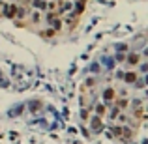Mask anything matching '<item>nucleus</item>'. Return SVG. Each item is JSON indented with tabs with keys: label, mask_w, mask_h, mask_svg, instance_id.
Here are the masks:
<instances>
[{
	"label": "nucleus",
	"mask_w": 148,
	"mask_h": 144,
	"mask_svg": "<svg viewBox=\"0 0 148 144\" xmlns=\"http://www.w3.org/2000/svg\"><path fill=\"white\" fill-rule=\"evenodd\" d=\"M30 8L38 9V11H41V13H45V9H47V0H32Z\"/></svg>",
	"instance_id": "nucleus-5"
},
{
	"label": "nucleus",
	"mask_w": 148,
	"mask_h": 144,
	"mask_svg": "<svg viewBox=\"0 0 148 144\" xmlns=\"http://www.w3.org/2000/svg\"><path fill=\"white\" fill-rule=\"evenodd\" d=\"M41 36H45V37H53V36H56V34H54V32L51 30V28H47L45 32H41Z\"/></svg>",
	"instance_id": "nucleus-9"
},
{
	"label": "nucleus",
	"mask_w": 148,
	"mask_h": 144,
	"mask_svg": "<svg viewBox=\"0 0 148 144\" xmlns=\"http://www.w3.org/2000/svg\"><path fill=\"white\" fill-rule=\"evenodd\" d=\"M116 97H118V92L114 90V88H105L103 90V101L111 103V101H114Z\"/></svg>",
	"instance_id": "nucleus-3"
},
{
	"label": "nucleus",
	"mask_w": 148,
	"mask_h": 144,
	"mask_svg": "<svg viewBox=\"0 0 148 144\" xmlns=\"http://www.w3.org/2000/svg\"><path fill=\"white\" fill-rule=\"evenodd\" d=\"M90 126H92V129H94V131H101V118H99V116H92Z\"/></svg>",
	"instance_id": "nucleus-8"
},
{
	"label": "nucleus",
	"mask_w": 148,
	"mask_h": 144,
	"mask_svg": "<svg viewBox=\"0 0 148 144\" xmlns=\"http://www.w3.org/2000/svg\"><path fill=\"white\" fill-rule=\"evenodd\" d=\"M17 8H19V4H15V2H6V4H4V9H2V15L13 21V19H15V13H17Z\"/></svg>",
	"instance_id": "nucleus-1"
},
{
	"label": "nucleus",
	"mask_w": 148,
	"mask_h": 144,
	"mask_svg": "<svg viewBox=\"0 0 148 144\" xmlns=\"http://www.w3.org/2000/svg\"><path fill=\"white\" fill-rule=\"evenodd\" d=\"M51 30L54 32V34H60V32H62V28H64V23H62V17H58V15H56V17L53 19V21H51Z\"/></svg>",
	"instance_id": "nucleus-2"
},
{
	"label": "nucleus",
	"mask_w": 148,
	"mask_h": 144,
	"mask_svg": "<svg viewBox=\"0 0 148 144\" xmlns=\"http://www.w3.org/2000/svg\"><path fill=\"white\" fill-rule=\"evenodd\" d=\"M94 110H96V116L103 118L105 114H107V105H103V103H98V105L94 107Z\"/></svg>",
	"instance_id": "nucleus-7"
},
{
	"label": "nucleus",
	"mask_w": 148,
	"mask_h": 144,
	"mask_svg": "<svg viewBox=\"0 0 148 144\" xmlns=\"http://www.w3.org/2000/svg\"><path fill=\"white\" fill-rule=\"evenodd\" d=\"M126 62L130 64V66H133V68H135L139 62H143V56H141L139 53H130V54L126 56Z\"/></svg>",
	"instance_id": "nucleus-4"
},
{
	"label": "nucleus",
	"mask_w": 148,
	"mask_h": 144,
	"mask_svg": "<svg viewBox=\"0 0 148 144\" xmlns=\"http://www.w3.org/2000/svg\"><path fill=\"white\" fill-rule=\"evenodd\" d=\"M124 81H126V84H135L137 82V71H128L124 73V77H122Z\"/></svg>",
	"instance_id": "nucleus-6"
},
{
	"label": "nucleus",
	"mask_w": 148,
	"mask_h": 144,
	"mask_svg": "<svg viewBox=\"0 0 148 144\" xmlns=\"http://www.w3.org/2000/svg\"><path fill=\"white\" fill-rule=\"evenodd\" d=\"M32 0H19V6H26V8H30Z\"/></svg>",
	"instance_id": "nucleus-10"
}]
</instances>
